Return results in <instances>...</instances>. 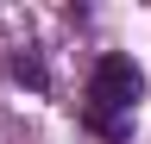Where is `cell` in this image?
Here are the masks:
<instances>
[{
	"label": "cell",
	"instance_id": "cell-1",
	"mask_svg": "<svg viewBox=\"0 0 151 144\" xmlns=\"http://www.w3.org/2000/svg\"><path fill=\"white\" fill-rule=\"evenodd\" d=\"M139 100H145V69L126 50H101L94 69H88V88H82V125L107 144H126Z\"/></svg>",
	"mask_w": 151,
	"mask_h": 144
},
{
	"label": "cell",
	"instance_id": "cell-2",
	"mask_svg": "<svg viewBox=\"0 0 151 144\" xmlns=\"http://www.w3.org/2000/svg\"><path fill=\"white\" fill-rule=\"evenodd\" d=\"M13 82H25L32 94H44V88H50V69H44V57H38V50H19V57H13Z\"/></svg>",
	"mask_w": 151,
	"mask_h": 144
}]
</instances>
